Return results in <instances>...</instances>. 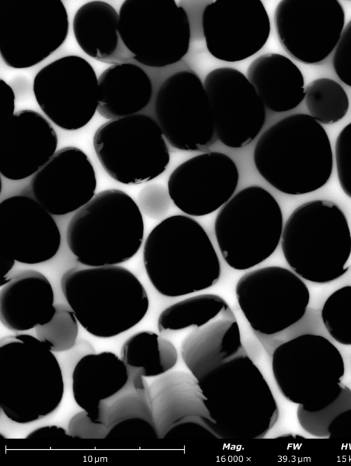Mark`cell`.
I'll list each match as a JSON object with an SVG mask.
<instances>
[{
    "label": "cell",
    "instance_id": "cell-20",
    "mask_svg": "<svg viewBox=\"0 0 351 466\" xmlns=\"http://www.w3.org/2000/svg\"><path fill=\"white\" fill-rule=\"evenodd\" d=\"M52 217L35 199L14 195L0 203V252L27 265L47 262L60 247Z\"/></svg>",
    "mask_w": 351,
    "mask_h": 466
},
{
    "label": "cell",
    "instance_id": "cell-43",
    "mask_svg": "<svg viewBox=\"0 0 351 466\" xmlns=\"http://www.w3.org/2000/svg\"><path fill=\"white\" fill-rule=\"evenodd\" d=\"M1 273H2V280L1 282L5 280L8 276L10 275L11 270L12 269L14 264H15V260L8 256L6 254H4L3 252H1Z\"/></svg>",
    "mask_w": 351,
    "mask_h": 466
},
{
    "label": "cell",
    "instance_id": "cell-38",
    "mask_svg": "<svg viewBox=\"0 0 351 466\" xmlns=\"http://www.w3.org/2000/svg\"><path fill=\"white\" fill-rule=\"evenodd\" d=\"M332 66L340 80L351 87V20L344 27L335 49Z\"/></svg>",
    "mask_w": 351,
    "mask_h": 466
},
{
    "label": "cell",
    "instance_id": "cell-3",
    "mask_svg": "<svg viewBox=\"0 0 351 466\" xmlns=\"http://www.w3.org/2000/svg\"><path fill=\"white\" fill-rule=\"evenodd\" d=\"M62 291L79 323L98 338H111L137 325L149 300L139 279L120 265L73 267L62 275Z\"/></svg>",
    "mask_w": 351,
    "mask_h": 466
},
{
    "label": "cell",
    "instance_id": "cell-23",
    "mask_svg": "<svg viewBox=\"0 0 351 466\" xmlns=\"http://www.w3.org/2000/svg\"><path fill=\"white\" fill-rule=\"evenodd\" d=\"M0 320L8 330L24 332L50 321L56 313L48 278L34 269L10 274L1 282Z\"/></svg>",
    "mask_w": 351,
    "mask_h": 466
},
{
    "label": "cell",
    "instance_id": "cell-33",
    "mask_svg": "<svg viewBox=\"0 0 351 466\" xmlns=\"http://www.w3.org/2000/svg\"><path fill=\"white\" fill-rule=\"evenodd\" d=\"M78 321L69 305L56 304V313L48 323L35 328L36 337L53 352L72 349L78 336Z\"/></svg>",
    "mask_w": 351,
    "mask_h": 466
},
{
    "label": "cell",
    "instance_id": "cell-13",
    "mask_svg": "<svg viewBox=\"0 0 351 466\" xmlns=\"http://www.w3.org/2000/svg\"><path fill=\"white\" fill-rule=\"evenodd\" d=\"M235 294L251 328L264 335L280 332L299 321L310 300L308 289L300 276L279 266L245 273L236 284Z\"/></svg>",
    "mask_w": 351,
    "mask_h": 466
},
{
    "label": "cell",
    "instance_id": "cell-1",
    "mask_svg": "<svg viewBox=\"0 0 351 466\" xmlns=\"http://www.w3.org/2000/svg\"><path fill=\"white\" fill-rule=\"evenodd\" d=\"M254 162L260 175L288 195L314 192L329 180L333 153L324 127L306 114L286 116L258 140Z\"/></svg>",
    "mask_w": 351,
    "mask_h": 466
},
{
    "label": "cell",
    "instance_id": "cell-5",
    "mask_svg": "<svg viewBox=\"0 0 351 466\" xmlns=\"http://www.w3.org/2000/svg\"><path fill=\"white\" fill-rule=\"evenodd\" d=\"M280 241L287 264L306 280L325 284L348 270L350 229L343 211L332 201L315 199L297 207L283 226Z\"/></svg>",
    "mask_w": 351,
    "mask_h": 466
},
{
    "label": "cell",
    "instance_id": "cell-2",
    "mask_svg": "<svg viewBox=\"0 0 351 466\" xmlns=\"http://www.w3.org/2000/svg\"><path fill=\"white\" fill-rule=\"evenodd\" d=\"M143 260L154 288L169 297L207 289L221 275L219 258L206 230L186 215L168 217L151 230Z\"/></svg>",
    "mask_w": 351,
    "mask_h": 466
},
{
    "label": "cell",
    "instance_id": "cell-15",
    "mask_svg": "<svg viewBox=\"0 0 351 466\" xmlns=\"http://www.w3.org/2000/svg\"><path fill=\"white\" fill-rule=\"evenodd\" d=\"M154 110L164 137L174 148L197 151L212 143L215 129L209 100L194 72L182 71L167 78L156 94Z\"/></svg>",
    "mask_w": 351,
    "mask_h": 466
},
{
    "label": "cell",
    "instance_id": "cell-32",
    "mask_svg": "<svg viewBox=\"0 0 351 466\" xmlns=\"http://www.w3.org/2000/svg\"><path fill=\"white\" fill-rule=\"evenodd\" d=\"M306 108L320 124L330 125L341 120L349 108V99L344 88L330 78L313 80L305 88Z\"/></svg>",
    "mask_w": 351,
    "mask_h": 466
},
{
    "label": "cell",
    "instance_id": "cell-34",
    "mask_svg": "<svg viewBox=\"0 0 351 466\" xmlns=\"http://www.w3.org/2000/svg\"><path fill=\"white\" fill-rule=\"evenodd\" d=\"M323 323L338 343L351 345V285L330 294L322 309Z\"/></svg>",
    "mask_w": 351,
    "mask_h": 466
},
{
    "label": "cell",
    "instance_id": "cell-18",
    "mask_svg": "<svg viewBox=\"0 0 351 466\" xmlns=\"http://www.w3.org/2000/svg\"><path fill=\"white\" fill-rule=\"evenodd\" d=\"M202 29L209 53L235 62L256 53L266 44L271 24L260 0H217L202 14Z\"/></svg>",
    "mask_w": 351,
    "mask_h": 466
},
{
    "label": "cell",
    "instance_id": "cell-36",
    "mask_svg": "<svg viewBox=\"0 0 351 466\" xmlns=\"http://www.w3.org/2000/svg\"><path fill=\"white\" fill-rule=\"evenodd\" d=\"M335 158L339 185L343 193L351 198V122L337 136Z\"/></svg>",
    "mask_w": 351,
    "mask_h": 466
},
{
    "label": "cell",
    "instance_id": "cell-30",
    "mask_svg": "<svg viewBox=\"0 0 351 466\" xmlns=\"http://www.w3.org/2000/svg\"><path fill=\"white\" fill-rule=\"evenodd\" d=\"M121 358L129 373L152 378L170 371L178 362V354L171 341L154 332L144 330L124 342Z\"/></svg>",
    "mask_w": 351,
    "mask_h": 466
},
{
    "label": "cell",
    "instance_id": "cell-39",
    "mask_svg": "<svg viewBox=\"0 0 351 466\" xmlns=\"http://www.w3.org/2000/svg\"><path fill=\"white\" fill-rule=\"evenodd\" d=\"M68 431L71 437L79 439H104L109 431L108 425L90 417L85 410L74 415L68 424Z\"/></svg>",
    "mask_w": 351,
    "mask_h": 466
},
{
    "label": "cell",
    "instance_id": "cell-17",
    "mask_svg": "<svg viewBox=\"0 0 351 466\" xmlns=\"http://www.w3.org/2000/svg\"><path fill=\"white\" fill-rule=\"evenodd\" d=\"M204 86L218 139L231 148L252 142L264 125L266 112L247 77L234 68L221 67L208 73Z\"/></svg>",
    "mask_w": 351,
    "mask_h": 466
},
{
    "label": "cell",
    "instance_id": "cell-12",
    "mask_svg": "<svg viewBox=\"0 0 351 466\" xmlns=\"http://www.w3.org/2000/svg\"><path fill=\"white\" fill-rule=\"evenodd\" d=\"M69 28L60 0L0 2V54L4 63L23 69L39 64L66 39Z\"/></svg>",
    "mask_w": 351,
    "mask_h": 466
},
{
    "label": "cell",
    "instance_id": "cell-14",
    "mask_svg": "<svg viewBox=\"0 0 351 466\" xmlns=\"http://www.w3.org/2000/svg\"><path fill=\"white\" fill-rule=\"evenodd\" d=\"M36 101L45 116L68 131L82 128L98 107V78L84 58L69 55L43 67L33 80Z\"/></svg>",
    "mask_w": 351,
    "mask_h": 466
},
{
    "label": "cell",
    "instance_id": "cell-8",
    "mask_svg": "<svg viewBox=\"0 0 351 466\" xmlns=\"http://www.w3.org/2000/svg\"><path fill=\"white\" fill-rule=\"evenodd\" d=\"M283 216L274 197L261 186L246 187L226 203L215 221L219 249L235 270L252 268L270 257L282 236Z\"/></svg>",
    "mask_w": 351,
    "mask_h": 466
},
{
    "label": "cell",
    "instance_id": "cell-26",
    "mask_svg": "<svg viewBox=\"0 0 351 466\" xmlns=\"http://www.w3.org/2000/svg\"><path fill=\"white\" fill-rule=\"evenodd\" d=\"M149 394L158 438L164 439L172 427L189 418L211 421L199 382L191 373L173 371L158 376L149 386Z\"/></svg>",
    "mask_w": 351,
    "mask_h": 466
},
{
    "label": "cell",
    "instance_id": "cell-42",
    "mask_svg": "<svg viewBox=\"0 0 351 466\" xmlns=\"http://www.w3.org/2000/svg\"><path fill=\"white\" fill-rule=\"evenodd\" d=\"M71 437L69 431L56 425H47L39 427L29 432L26 439H64Z\"/></svg>",
    "mask_w": 351,
    "mask_h": 466
},
{
    "label": "cell",
    "instance_id": "cell-9",
    "mask_svg": "<svg viewBox=\"0 0 351 466\" xmlns=\"http://www.w3.org/2000/svg\"><path fill=\"white\" fill-rule=\"evenodd\" d=\"M271 369L282 395L308 411H317L339 395L345 363L339 350L326 338L304 334L278 345Z\"/></svg>",
    "mask_w": 351,
    "mask_h": 466
},
{
    "label": "cell",
    "instance_id": "cell-28",
    "mask_svg": "<svg viewBox=\"0 0 351 466\" xmlns=\"http://www.w3.org/2000/svg\"><path fill=\"white\" fill-rule=\"evenodd\" d=\"M247 77L265 106L283 112L295 108L304 99V78L289 58L268 53L256 58L247 70Z\"/></svg>",
    "mask_w": 351,
    "mask_h": 466
},
{
    "label": "cell",
    "instance_id": "cell-4",
    "mask_svg": "<svg viewBox=\"0 0 351 466\" xmlns=\"http://www.w3.org/2000/svg\"><path fill=\"white\" fill-rule=\"evenodd\" d=\"M199 382L215 437L258 439L276 423L279 412L274 395L245 352Z\"/></svg>",
    "mask_w": 351,
    "mask_h": 466
},
{
    "label": "cell",
    "instance_id": "cell-21",
    "mask_svg": "<svg viewBox=\"0 0 351 466\" xmlns=\"http://www.w3.org/2000/svg\"><path fill=\"white\" fill-rule=\"evenodd\" d=\"M34 199L52 215L78 210L95 195L97 177L86 153L74 146L58 149L32 177Z\"/></svg>",
    "mask_w": 351,
    "mask_h": 466
},
{
    "label": "cell",
    "instance_id": "cell-24",
    "mask_svg": "<svg viewBox=\"0 0 351 466\" xmlns=\"http://www.w3.org/2000/svg\"><path fill=\"white\" fill-rule=\"evenodd\" d=\"M128 380L126 365L114 353L86 354L75 364L72 373L73 396L91 418L108 424V406L102 401L123 389Z\"/></svg>",
    "mask_w": 351,
    "mask_h": 466
},
{
    "label": "cell",
    "instance_id": "cell-10",
    "mask_svg": "<svg viewBox=\"0 0 351 466\" xmlns=\"http://www.w3.org/2000/svg\"><path fill=\"white\" fill-rule=\"evenodd\" d=\"M93 144L105 171L123 184L154 180L166 170L170 160L158 123L142 114L104 123L95 131Z\"/></svg>",
    "mask_w": 351,
    "mask_h": 466
},
{
    "label": "cell",
    "instance_id": "cell-35",
    "mask_svg": "<svg viewBox=\"0 0 351 466\" xmlns=\"http://www.w3.org/2000/svg\"><path fill=\"white\" fill-rule=\"evenodd\" d=\"M351 409V389L343 385L337 398L329 405L317 411H308L298 405L297 418L300 426L315 437H329L328 427L341 413Z\"/></svg>",
    "mask_w": 351,
    "mask_h": 466
},
{
    "label": "cell",
    "instance_id": "cell-22",
    "mask_svg": "<svg viewBox=\"0 0 351 466\" xmlns=\"http://www.w3.org/2000/svg\"><path fill=\"white\" fill-rule=\"evenodd\" d=\"M58 136L50 122L29 109L0 124V173L21 180L38 172L57 151Z\"/></svg>",
    "mask_w": 351,
    "mask_h": 466
},
{
    "label": "cell",
    "instance_id": "cell-41",
    "mask_svg": "<svg viewBox=\"0 0 351 466\" xmlns=\"http://www.w3.org/2000/svg\"><path fill=\"white\" fill-rule=\"evenodd\" d=\"M0 117L1 123H2L15 113L14 92L3 79H0Z\"/></svg>",
    "mask_w": 351,
    "mask_h": 466
},
{
    "label": "cell",
    "instance_id": "cell-31",
    "mask_svg": "<svg viewBox=\"0 0 351 466\" xmlns=\"http://www.w3.org/2000/svg\"><path fill=\"white\" fill-rule=\"evenodd\" d=\"M231 310L228 302L218 295H193L165 308L158 318V330L162 335L185 332Z\"/></svg>",
    "mask_w": 351,
    "mask_h": 466
},
{
    "label": "cell",
    "instance_id": "cell-19",
    "mask_svg": "<svg viewBox=\"0 0 351 466\" xmlns=\"http://www.w3.org/2000/svg\"><path fill=\"white\" fill-rule=\"evenodd\" d=\"M239 179L233 160L225 154L211 151L178 166L169 177L168 193L182 212L202 217L216 211L231 199Z\"/></svg>",
    "mask_w": 351,
    "mask_h": 466
},
{
    "label": "cell",
    "instance_id": "cell-29",
    "mask_svg": "<svg viewBox=\"0 0 351 466\" xmlns=\"http://www.w3.org/2000/svg\"><path fill=\"white\" fill-rule=\"evenodd\" d=\"M152 95L151 79L141 67L130 62L112 64L98 77L97 111L110 120L136 114Z\"/></svg>",
    "mask_w": 351,
    "mask_h": 466
},
{
    "label": "cell",
    "instance_id": "cell-25",
    "mask_svg": "<svg viewBox=\"0 0 351 466\" xmlns=\"http://www.w3.org/2000/svg\"><path fill=\"white\" fill-rule=\"evenodd\" d=\"M186 331L180 354L184 365L198 380L245 352L232 310Z\"/></svg>",
    "mask_w": 351,
    "mask_h": 466
},
{
    "label": "cell",
    "instance_id": "cell-7",
    "mask_svg": "<svg viewBox=\"0 0 351 466\" xmlns=\"http://www.w3.org/2000/svg\"><path fill=\"white\" fill-rule=\"evenodd\" d=\"M64 382L53 352L37 337L20 334L0 342V406L12 421L29 423L60 405Z\"/></svg>",
    "mask_w": 351,
    "mask_h": 466
},
{
    "label": "cell",
    "instance_id": "cell-11",
    "mask_svg": "<svg viewBox=\"0 0 351 466\" xmlns=\"http://www.w3.org/2000/svg\"><path fill=\"white\" fill-rule=\"evenodd\" d=\"M119 15L121 38L139 63L164 67L187 53L190 23L185 10L174 0H126Z\"/></svg>",
    "mask_w": 351,
    "mask_h": 466
},
{
    "label": "cell",
    "instance_id": "cell-27",
    "mask_svg": "<svg viewBox=\"0 0 351 466\" xmlns=\"http://www.w3.org/2000/svg\"><path fill=\"white\" fill-rule=\"evenodd\" d=\"M119 22V13L110 3L88 1L74 14V37L80 49L96 60L114 64L128 62L134 56L121 38Z\"/></svg>",
    "mask_w": 351,
    "mask_h": 466
},
{
    "label": "cell",
    "instance_id": "cell-40",
    "mask_svg": "<svg viewBox=\"0 0 351 466\" xmlns=\"http://www.w3.org/2000/svg\"><path fill=\"white\" fill-rule=\"evenodd\" d=\"M328 432L330 439L351 440V409L341 413L332 420Z\"/></svg>",
    "mask_w": 351,
    "mask_h": 466
},
{
    "label": "cell",
    "instance_id": "cell-6",
    "mask_svg": "<svg viewBox=\"0 0 351 466\" xmlns=\"http://www.w3.org/2000/svg\"><path fill=\"white\" fill-rule=\"evenodd\" d=\"M144 221L136 201L116 188L100 191L69 222L67 245L86 267L119 265L133 258L144 238Z\"/></svg>",
    "mask_w": 351,
    "mask_h": 466
},
{
    "label": "cell",
    "instance_id": "cell-37",
    "mask_svg": "<svg viewBox=\"0 0 351 466\" xmlns=\"http://www.w3.org/2000/svg\"><path fill=\"white\" fill-rule=\"evenodd\" d=\"M158 438L153 421L132 417L121 419L109 428L106 438Z\"/></svg>",
    "mask_w": 351,
    "mask_h": 466
},
{
    "label": "cell",
    "instance_id": "cell-16",
    "mask_svg": "<svg viewBox=\"0 0 351 466\" xmlns=\"http://www.w3.org/2000/svg\"><path fill=\"white\" fill-rule=\"evenodd\" d=\"M345 19L337 0H283L274 12L282 47L295 60L309 64L322 62L335 50Z\"/></svg>",
    "mask_w": 351,
    "mask_h": 466
}]
</instances>
